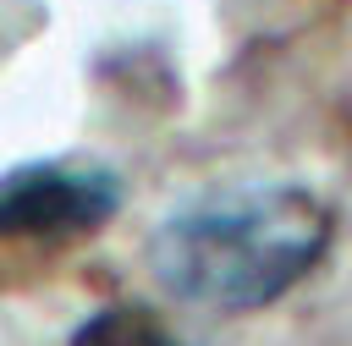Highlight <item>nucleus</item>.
<instances>
[{
  "label": "nucleus",
  "instance_id": "3",
  "mask_svg": "<svg viewBox=\"0 0 352 346\" xmlns=\"http://www.w3.org/2000/svg\"><path fill=\"white\" fill-rule=\"evenodd\" d=\"M66 346H182L170 335V324L154 313V308H138V302H110L99 313H88Z\"/></svg>",
  "mask_w": 352,
  "mask_h": 346
},
{
  "label": "nucleus",
  "instance_id": "1",
  "mask_svg": "<svg viewBox=\"0 0 352 346\" xmlns=\"http://www.w3.org/2000/svg\"><path fill=\"white\" fill-rule=\"evenodd\" d=\"M330 231V203L297 181L231 187L170 209L148 231V269L182 302L253 313L314 275Z\"/></svg>",
  "mask_w": 352,
  "mask_h": 346
},
{
  "label": "nucleus",
  "instance_id": "2",
  "mask_svg": "<svg viewBox=\"0 0 352 346\" xmlns=\"http://www.w3.org/2000/svg\"><path fill=\"white\" fill-rule=\"evenodd\" d=\"M126 181L104 159H22L0 170V242H72L121 214Z\"/></svg>",
  "mask_w": 352,
  "mask_h": 346
}]
</instances>
